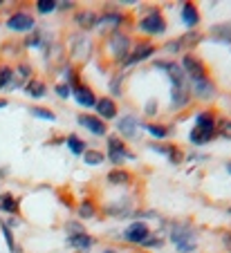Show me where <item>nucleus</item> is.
<instances>
[{"mask_svg":"<svg viewBox=\"0 0 231 253\" xmlns=\"http://www.w3.org/2000/svg\"><path fill=\"white\" fill-rule=\"evenodd\" d=\"M216 137H218V119L213 117V112L211 110L197 112L195 119H193V128L188 132V141L193 146H207Z\"/></svg>","mask_w":231,"mask_h":253,"instance_id":"1","label":"nucleus"},{"mask_svg":"<svg viewBox=\"0 0 231 253\" xmlns=\"http://www.w3.org/2000/svg\"><path fill=\"white\" fill-rule=\"evenodd\" d=\"M169 238L180 253H193L197 247L195 229H193L191 224H186V222H173V224L169 226Z\"/></svg>","mask_w":231,"mask_h":253,"instance_id":"2","label":"nucleus"},{"mask_svg":"<svg viewBox=\"0 0 231 253\" xmlns=\"http://www.w3.org/2000/svg\"><path fill=\"white\" fill-rule=\"evenodd\" d=\"M106 49L115 63H124L126 58H128L130 49H133V41H130V36L126 32H119V29H117V32H112L110 36H108Z\"/></svg>","mask_w":231,"mask_h":253,"instance_id":"3","label":"nucleus"},{"mask_svg":"<svg viewBox=\"0 0 231 253\" xmlns=\"http://www.w3.org/2000/svg\"><path fill=\"white\" fill-rule=\"evenodd\" d=\"M106 157L110 159V164L115 168H121L126 159H135V155L130 153L126 141L115 132V134H108V139H106Z\"/></svg>","mask_w":231,"mask_h":253,"instance_id":"4","label":"nucleus"},{"mask_svg":"<svg viewBox=\"0 0 231 253\" xmlns=\"http://www.w3.org/2000/svg\"><path fill=\"white\" fill-rule=\"evenodd\" d=\"M137 29H139L141 34H146V36H162V34L166 32V18H164L162 9L150 7V9L146 11V16L139 18Z\"/></svg>","mask_w":231,"mask_h":253,"instance_id":"5","label":"nucleus"},{"mask_svg":"<svg viewBox=\"0 0 231 253\" xmlns=\"http://www.w3.org/2000/svg\"><path fill=\"white\" fill-rule=\"evenodd\" d=\"M180 67L184 70V77H186L188 85H191V83H200V81H204V79H209V70H207V65L202 63V58H197L195 54H191V52H186L182 56Z\"/></svg>","mask_w":231,"mask_h":253,"instance_id":"6","label":"nucleus"},{"mask_svg":"<svg viewBox=\"0 0 231 253\" xmlns=\"http://www.w3.org/2000/svg\"><path fill=\"white\" fill-rule=\"evenodd\" d=\"M7 27H9L11 32H18V34H32L36 29V20L29 11L18 9V11H14V14H9Z\"/></svg>","mask_w":231,"mask_h":253,"instance_id":"7","label":"nucleus"},{"mask_svg":"<svg viewBox=\"0 0 231 253\" xmlns=\"http://www.w3.org/2000/svg\"><path fill=\"white\" fill-rule=\"evenodd\" d=\"M157 70L166 72V77L171 81V87H188V81L184 77V70L180 67V63H173V61H155L153 63Z\"/></svg>","mask_w":231,"mask_h":253,"instance_id":"8","label":"nucleus"},{"mask_svg":"<svg viewBox=\"0 0 231 253\" xmlns=\"http://www.w3.org/2000/svg\"><path fill=\"white\" fill-rule=\"evenodd\" d=\"M150 235V229L148 224H146L144 220H135V222H130L128 226L124 229V233H121V240L128 244H144V240Z\"/></svg>","mask_w":231,"mask_h":253,"instance_id":"9","label":"nucleus"},{"mask_svg":"<svg viewBox=\"0 0 231 253\" xmlns=\"http://www.w3.org/2000/svg\"><path fill=\"white\" fill-rule=\"evenodd\" d=\"M155 52H157V47H155L153 43H137L135 47L130 49L128 58H126L121 65L124 67H133V65H139V63L148 61L150 56H155Z\"/></svg>","mask_w":231,"mask_h":253,"instance_id":"10","label":"nucleus"},{"mask_svg":"<svg viewBox=\"0 0 231 253\" xmlns=\"http://www.w3.org/2000/svg\"><path fill=\"white\" fill-rule=\"evenodd\" d=\"M92 54V43L88 36H83V34H77V36H72L70 39V56H72V61H88Z\"/></svg>","mask_w":231,"mask_h":253,"instance_id":"11","label":"nucleus"},{"mask_svg":"<svg viewBox=\"0 0 231 253\" xmlns=\"http://www.w3.org/2000/svg\"><path fill=\"white\" fill-rule=\"evenodd\" d=\"M103 213L112 220H124L128 215H133V202L130 197H121V200H112L103 206Z\"/></svg>","mask_w":231,"mask_h":253,"instance_id":"12","label":"nucleus"},{"mask_svg":"<svg viewBox=\"0 0 231 253\" xmlns=\"http://www.w3.org/2000/svg\"><path fill=\"white\" fill-rule=\"evenodd\" d=\"M141 121L137 119L135 115H124L119 117V121H117V134H119L121 139H137V134H139V128Z\"/></svg>","mask_w":231,"mask_h":253,"instance_id":"13","label":"nucleus"},{"mask_svg":"<svg viewBox=\"0 0 231 253\" xmlns=\"http://www.w3.org/2000/svg\"><path fill=\"white\" fill-rule=\"evenodd\" d=\"M77 124L81 126L83 130H88L90 134H94V137H106L108 128H106V121H101L99 117L94 115H77Z\"/></svg>","mask_w":231,"mask_h":253,"instance_id":"14","label":"nucleus"},{"mask_svg":"<svg viewBox=\"0 0 231 253\" xmlns=\"http://www.w3.org/2000/svg\"><path fill=\"white\" fill-rule=\"evenodd\" d=\"M188 92H191L195 99H200V101H211L213 96L218 94V85H216V81L209 77V79H204V81H200V83H191V85H188Z\"/></svg>","mask_w":231,"mask_h":253,"instance_id":"15","label":"nucleus"},{"mask_svg":"<svg viewBox=\"0 0 231 253\" xmlns=\"http://www.w3.org/2000/svg\"><path fill=\"white\" fill-rule=\"evenodd\" d=\"M200 39H202V34L193 29V32H188V34H184V36H180L178 41H173V43H166V45H164V49H166V52L178 54V52H184V49L193 47L195 43H200Z\"/></svg>","mask_w":231,"mask_h":253,"instance_id":"16","label":"nucleus"},{"mask_svg":"<svg viewBox=\"0 0 231 253\" xmlns=\"http://www.w3.org/2000/svg\"><path fill=\"white\" fill-rule=\"evenodd\" d=\"M94 110L99 112V119L101 121H112V119H117L119 108H117V103H115L112 96H101V99H96Z\"/></svg>","mask_w":231,"mask_h":253,"instance_id":"17","label":"nucleus"},{"mask_svg":"<svg viewBox=\"0 0 231 253\" xmlns=\"http://www.w3.org/2000/svg\"><path fill=\"white\" fill-rule=\"evenodd\" d=\"M72 96L81 108H94V103H96V94L88 83H79V85L72 90Z\"/></svg>","mask_w":231,"mask_h":253,"instance_id":"18","label":"nucleus"},{"mask_svg":"<svg viewBox=\"0 0 231 253\" xmlns=\"http://www.w3.org/2000/svg\"><path fill=\"white\" fill-rule=\"evenodd\" d=\"M74 23H77V27L81 32H90V29L99 27V14L92 9H79L74 14Z\"/></svg>","mask_w":231,"mask_h":253,"instance_id":"19","label":"nucleus"},{"mask_svg":"<svg viewBox=\"0 0 231 253\" xmlns=\"http://www.w3.org/2000/svg\"><path fill=\"white\" fill-rule=\"evenodd\" d=\"M106 179H108V184L110 186H121V188H126V186H130L133 184V172L130 170H126V168H112L110 172L106 175Z\"/></svg>","mask_w":231,"mask_h":253,"instance_id":"20","label":"nucleus"},{"mask_svg":"<svg viewBox=\"0 0 231 253\" xmlns=\"http://www.w3.org/2000/svg\"><path fill=\"white\" fill-rule=\"evenodd\" d=\"M180 16H182V23L188 27V32H193V29L200 25V9H197V5H193V2H184Z\"/></svg>","mask_w":231,"mask_h":253,"instance_id":"21","label":"nucleus"},{"mask_svg":"<svg viewBox=\"0 0 231 253\" xmlns=\"http://www.w3.org/2000/svg\"><path fill=\"white\" fill-rule=\"evenodd\" d=\"M92 244H94V238L90 233H77V235H68V247L74 249V251H90Z\"/></svg>","mask_w":231,"mask_h":253,"instance_id":"22","label":"nucleus"},{"mask_svg":"<svg viewBox=\"0 0 231 253\" xmlns=\"http://www.w3.org/2000/svg\"><path fill=\"white\" fill-rule=\"evenodd\" d=\"M124 20H126L124 14L108 9V11H103V14L99 16V27H112V32H117V29L124 25Z\"/></svg>","mask_w":231,"mask_h":253,"instance_id":"23","label":"nucleus"},{"mask_svg":"<svg viewBox=\"0 0 231 253\" xmlns=\"http://www.w3.org/2000/svg\"><path fill=\"white\" fill-rule=\"evenodd\" d=\"M209 36L216 43H231V20L229 23H218L209 27Z\"/></svg>","mask_w":231,"mask_h":253,"instance_id":"24","label":"nucleus"},{"mask_svg":"<svg viewBox=\"0 0 231 253\" xmlns=\"http://www.w3.org/2000/svg\"><path fill=\"white\" fill-rule=\"evenodd\" d=\"M188 103H191L188 87H171V105H173V110H182Z\"/></svg>","mask_w":231,"mask_h":253,"instance_id":"25","label":"nucleus"},{"mask_svg":"<svg viewBox=\"0 0 231 253\" xmlns=\"http://www.w3.org/2000/svg\"><path fill=\"white\" fill-rule=\"evenodd\" d=\"M23 90H25V94L32 96V99H43V96L47 94V85H45L41 79H29Z\"/></svg>","mask_w":231,"mask_h":253,"instance_id":"26","label":"nucleus"},{"mask_svg":"<svg viewBox=\"0 0 231 253\" xmlns=\"http://www.w3.org/2000/svg\"><path fill=\"white\" fill-rule=\"evenodd\" d=\"M65 148H68L72 155H77V157H83V153L88 150V143L83 141L79 134L72 132V134H68V137H65Z\"/></svg>","mask_w":231,"mask_h":253,"instance_id":"27","label":"nucleus"},{"mask_svg":"<svg viewBox=\"0 0 231 253\" xmlns=\"http://www.w3.org/2000/svg\"><path fill=\"white\" fill-rule=\"evenodd\" d=\"M0 211H5V213H9V215H18L20 200L16 195H11V193H2V195H0Z\"/></svg>","mask_w":231,"mask_h":253,"instance_id":"28","label":"nucleus"},{"mask_svg":"<svg viewBox=\"0 0 231 253\" xmlns=\"http://www.w3.org/2000/svg\"><path fill=\"white\" fill-rule=\"evenodd\" d=\"M103 162H106V153H101V150L88 148L86 153H83V164H86V166H101Z\"/></svg>","mask_w":231,"mask_h":253,"instance_id":"29","label":"nucleus"},{"mask_svg":"<svg viewBox=\"0 0 231 253\" xmlns=\"http://www.w3.org/2000/svg\"><path fill=\"white\" fill-rule=\"evenodd\" d=\"M45 45H49V43H45V32H41V29H34V32L25 39V47L36 49V47H45Z\"/></svg>","mask_w":231,"mask_h":253,"instance_id":"30","label":"nucleus"},{"mask_svg":"<svg viewBox=\"0 0 231 253\" xmlns=\"http://www.w3.org/2000/svg\"><path fill=\"white\" fill-rule=\"evenodd\" d=\"M0 231H2V235H5V242H7V249H9L11 253H23V249L16 244V238H14V231L9 229V226L5 224V222H0Z\"/></svg>","mask_w":231,"mask_h":253,"instance_id":"31","label":"nucleus"},{"mask_svg":"<svg viewBox=\"0 0 231 253\" xmlns=\"http://www.w3.org/2000/svg\"><path fill=\"white\" fill-rule=\"evenodd\" d=\"M77 213H79V217H81V220H92V217L96 215L94 202H92V200H83L81 204L77 206Z\"/></svg>","mask_w":231,"mask_h":253,"instance_id":"32","label":"nucleus"},{"mask_svg":"<svg viewBox=\"0 0 231 253\" xmlns=\"http://www.w3.org/2000/svg\"><path fill=\"white\" fill-rule=\"evenodd\" d=\"M144 130L155 139H166L171 134V128H166V126H162V124H146Z\"/></svg>","mask_w":231,"mask_h":253,"instance_id":"33","label":"nucleus"},{"mask_svg":"<svg viewBox=\"0 0 231 253\" xmlns=\"http://www.w3.org/2000/svg\"><path fill=\"white\" fill-rule=\"evenodd\" d=\"M58 9V0H36V11L39 14H52Z\"/></svg>","mask_w":231,"mask_h":253,"instance_id":"34","label":"nucleus"},{"mask_svg":"<svg viewBox=\"0 0 231 253\" xmlns=\"http://www.w3.org/2000/svg\"><path fill=\"white\" fill-rule=\"evenodd\" d=\"M29 115L34 119H43V121H56V115L47 108H29Z\"/></svg>","mask_w":231,"mask_h":253,"instance_id":"35","label":"nucleus"},{"mask_svg":"<svg viewBox=\"0 0 231 253\" xmlns=\"http://www.w3.org/2000/svg\"><path fill=\"white\" fill-rule=\"evenodd\" d=\"M11 77H14V67L0 65V90H7V85L11 83Z\"/></svg>","mask_w":231,"mask_h":253,"instance_id":"36","label":"nucleus"},{"mask_svg":"<svg viewBox=\"0 0 231 253\" xmlns=\"http://www.w3.org/2000/svg\"><path fill=\"white\" fill-rule=\"evenodd\" d=\"M166 159H169L173 166H180L186 157H184V153L178 148V146H169V150H166Z\"/></svg>","mask_w":231,"mask_h":253,"instance_id":"37","label":"nucleus"},{"mask_svg":"<svg viewBox=\"0 0 231 253\" xmlns=\"http://www.w3.org/2000/svg\"><path fill=\"white\" fill-rule=\"evenodd\" d=\"M124 74H121V72H119V74H115V77H112L110 79V85H108V87H110V94L112 96H121V92H124V90H121V83H124Z\"/></svg>","mask_w":231,"mask_h":253,"instance_id":"38","label":"nucleus"},{"mask_svg":"<svg viewBox=\"0 0 231 253\" xmlns=\"http://www.w3.org/2000/svg\"><path fill=\"white\" fill-rule=\"evenodd\" d=\"M218 137L231 139V121L229 119H220V121H218Z\"/></svg>","mask_w":231,"mask_h":253,"instance_id":"39","label":"nucleus"},{"mask_svg":"<svg viewBox=\"0 0 231 253\" xmlns=\"http://www.w3.org/2000/svg\"><path fill=\"white\" fill-rule=\"evenodd\" d=\"M54 92H56L58 99H70V96H72V87L65 85V83H58V85H54Z\"/></svg>","mask_w":231,"mask_h":253,"instance_id":"40","label":"nucleus"},{"mask_svg":"<svg viewBox=\"0 0 231 253\" xmlns=\"http://www.w3.org/2000/svg\"><path fill=\"white\" fill-rule=\"evenodd\" d=\"M83 231H86V229H83L81 222H77V220H74V222H65V233H68V235H77V233H83Z\"/></svg>","mask_w":231,"mask_h":253,"instance_id":"41","label":"nucleus"},{"mask_svg":"<svg viewBox=\"0 0 231 253\" xmlns=\"http://www.w3.org/2000/svg\"><path fill=\"white\" fill-rule=\"evenodd\" d=\"M157 108H159L157 99H148V101H146V105H144V115L146 117H155V115H157Z\"/></svg>","mask_w":231,"mask_h":253,"instance_id":"42","label":"nucleus"},{"mask_svg":"<svg viewBox=\"0 0 231 253\" xmlns=\"http://www.w3.org/2000/svg\"><path fill=\"white\" fill-rule=\"evenodd\" d=\"M141 247H146V249H159V247H162V238H159V235H153V233H150L148 238L144 240V244H141Z\"/></svg>","mask_w":231,"mask_h":253,"instance_id":"43","label":"nucleus"},{"mask_svg":"<svg viewBox=\"0 0 231 253\" xmlns=\"http://www.w3.org/2000/svg\"><path fill=\"white\" fill-rule=\"evenodd\" d=\"M222 244L227 247V251H231V231H225V233H222Z\"/></svg>","mask_w":231,"mask_h":253,"instance_id":"44","label":"nucleus"},{"mask_svg":"<svg viewBox=\"0 0 231 253\" xmlns=\"http://www.w3.org/2000/svg\"><path fill=\"white\" fill-rule=\"evenodd\" d=\"M72 7H74V2H70V0L68 2H58V9H72Z\"/></svg>","mask_w":231,"mask_h":253,"instance_id":"45","label":"nucleus"},{"mask_svg":"<svg viewBox=\"0 0 231 253\" xmlns=\"http://www.w3.org/2000/svg\"><path fill=\"white\" fill-rule=\"evenodd\" d=\"M7 105H9V101H7V99H0V110H5Z\"/></svg>","mask_w":231,"mask_h":253,"instance_id":"46","label":"nucleus"},{"mask_svg":"<svg viewBox=\"0 0 231 253\" xmlns=\"http://www.w3.org/2000/svg\"><path fill=\"white\" fill-rule=\"evenodd\" d=\"M101 253H117V249H103Z\"/></svg>","mask_w":231,"mask_h":253,"instance_id":"47","label":"nucleus"},{"mask_svg":"<svg viewBox=\"0 0 231 253\" xmlns=\"http://www.w3.org/2000/svg\"><path fill=\"white\" fill-rule=\"evenodd\" d=\"M7 175V168H0V177H5Z\"/></svg>","mask_w":231,"mask_h":253,"instance_id":"48","label":"nucleus"},{"mask_svg":"<svg viewBox=\"0 0 231 253\" xmlns=\"http://www.w3.org/2000/svg\"><path fill=\"white\" fill-rule=\"evenodd\" d=\"M227 172L231 175V162H227Z\"/></svg>","mask_w":231,"mask_h":253,"instance_id":"49","label":"nucleus"},{"mask_svg":"<svg viewBox=\"0 0 231 253\" xmlns=\"http://www.w3.org/2000/svg\"><path fill=\"white\" fill-rule=\"evenodd\" d=\"M227 213H229V215H231V206H229V209H227Z\"/></svg>","mask_w":231,"mask_h":253,"instance_id":"50","label":"nucleus"},{"mask_svg":"<svg viewBox=\"0 0 231 253\" xmlns=\"http://www.w3.org/2000/svg\"><path fill=\"white\" fill-rule=\"evenodd\" d=\"M2 5H5V2H2V0H0V7H2Z\"/></svg>","mask_w":231,"mask_h":253,"instance_id":"51","label":"nucleus"}]
</instances>
